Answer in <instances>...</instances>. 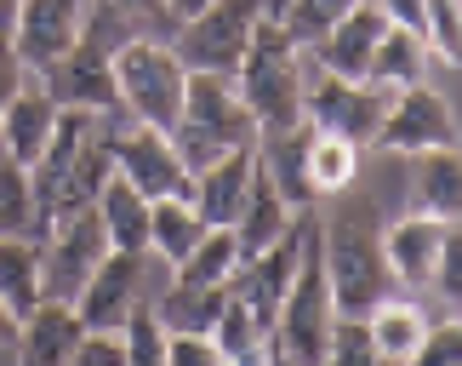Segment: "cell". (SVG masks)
Returning <instances> with one entry per match:
<instances>
[{"label": "cell", "instance_id": "cell-1", "mask_svg": "<svg viewBox=\"0 0 462 366\" xmlns=\"http://www.w3.org/2000/svg\"><path fill=\"white\" fill-rule=\"evenodd\" d=\"M319 264H326L337 315H365L377 298L394 292V275L383 264V223L371 206H348L331 223H319Z\"/></svg>", "mask_w": 462, "mask_h": 366}, {"label": "cell", "instance_id": "cell-2", "mask_svg": "<svg viewBox=\"0 0 462 366\" xmlns=\"http://www.w3.org/2000/svg\"><path fill=\"white\" fill-rule=\"evenodd\" d=\"M303 80H309L303 46H297L274 17H263L252 46H245L240 63H235V92H240L245 109H252L257 132H280V127H297V120H303Z\"/></svg>", "mask_w": 462, "mask_h": 366}, {"label": "cell", "instance_id": "cell-3", "mask_svg": "<svg viewBox=\"0 0 462 366\" xmlns=\"http://www.w3.org/2000/svg\"><path fill=\"white\" fill-rule=\"evenodd\" d=\"M171 144H177V155H183L189 172L211 166L228 149L257 144V120L240 103L235 75H217V69H189L183 115H177V127H171Z\"/></svg>", "mask_w": 462, "mask_h": 366}, {"label": "cell", "instance_id": "cell-4", "mask_svg": "<svg viewBox=\"0 0 462 366\" xmlns=\"http://www.w3.org/2000/svg\"><path fill=\"white\" fill-rule=\"evenodd\" d=\"M183 86H189V69L166 34H137L115 52V98L126 120L171 132L177 115H183Z\"/></svg>", "mask_w": 462, "mask_h": 366}, {"label": "cell", "instance_id": "cell-5", "mask_svg": "<svg viewBox=\"0 0 462 366\" xmlns=\"http://www.w3.org/2000/svg\"><path fill=\"white\" fill-rule=\"evenodd\" d=\"M263 17H269V0H211L206 12H194L189 23L171 29V52L183 58V69H217V75H235L240 52L252 46Z\"/></svg>", "mask_w": 462, "mask_h": 366}, {"label": "cell", "instance_id": "cell-6", "mask_svg": "<svg viewBox=\"0 0 462 366\" xmlns=\"http://www.w3.org/2000/svg\"><path fill=\"white\" fill-rule=\"evenodd\" d=\"M388 98H394V92H383V86H371V80H343V75H326V69L309 63L303 120L314 132L348 137L354 149H371V144H377L383 115H388Z\"/></svg>", "mask_w": 462, "mask_h": 366}, {"label": "cell", "instance_id": "cell-7", "mask_svg": "<svg viewBox=\"0 0 462 366\" xmlns=\"http://www.w3.org/2000/svg\"><path fill=\"white\" fill-rule=\"evenodd\" d=\"M103 258H109V235H103L97 206H75L41 235V298L75 304V292L86 286Z\"/></svg>", "mask_w": 462, "mask_h": 366}, {"label": "cell", "instance_id": "cell-8", "mask_svg": "<svg viewBox=\"0 0 462 366\" xmlns=\"http://www.w3.org/2000/svg\"><path fill=\"white\" fill-rule=\"evenodd\" d=\"M371 149H388V155H429V149H457V115H451V103L439 86L429 80H417V86H405V92L388 98V115H383V127H377V144Z\"/></svg>", "mask_w": 462, "mask_h": 366}, {"label": "cell", "instance_id": "cell-9", "mask_svg": "<svg viewBox=\"0 0 462 366\" xmlns=\"http://www.w3.org/2000/svg\"><path fill=\"white\" fill-rule=\"evenodd\" d=\"M115 172L132 178L143 195H189L194 189V172L183 166L171 132L143 127V120H115Z\"/></svg>", "mask_w": 462, "mask_h": 366}, {"label": "cell", "instance_id": "cell-10", "mask_svg": "<svg viewBox=\"0 0 462 366\" xmlns=\"http://www.w3.org/2000/svg\"><path fill=\"white\" fill-rule=\"evenodd\" d=\"M80 23H86V0H17L6 34L17 46V58H23V69L41 75L46 63H58L75 46Z\"/></svg>", "mask_w": 462, "mask_h": 366}, {"label": "cell", "instance_id": "cell-11", "mask_svg": "<svg viewBox=\"0 0 462 366\" xmlns=\"http://www.w3.org/2000/svg\"><path fill=\"white\" fill-rule=\"evenodd\" d=\"M451 230H457V218H429V212L405 206V218L383 230V264L394 275V286H405V292L434 286V269H439V252H446Z\"/></svg>", "mask_w": 462, "mask_h": 366}, {"label": "cell", "instance_id": "cell-12", "mask_svg": "<svg viewBox=\"0 0 462 366\" xmlns=\"http://www.w3.org/2000/svg\"><path fill=\"white\" fill-rule=\"evenodd\" d=\"M143 264L149 252H115L86 275V286L75 292V315L80 326H120L137 309V298H143Z\"/></svg>", "mask_w": 462, "mask_h": 366}, {"label": "cell", "instance_id": "cell-13", "mask_svg": "<svg viewBox=\"0 0 462 366\" xmlns=\"http://www.w3.org/2000/svg\"><path fill=\"white\" fill-rule=\"evenodd\" d=\"M383 29H388V17L377 0H360L354 12H343L337 23L319 34V41L303 52V58L314 69H326V75H343V80H365V63H371V46L383 41Z\"/></svg>", "mask_w": 462, "mask_h": 366}, {"label": "cell", "instance_id": "cell-14", "mask_svg": "<svg viewBox=\"0 0 462 366\" xmlns=\"http://www.w3.org/2000/svg\"><path fill=\"white\" fill-rule=\"evenodd\" d=\"M58 103H51V92L41 80H23L17 92L6 98V109H0V155L17 166H34L41 161V149H46V137L51 127H58Z\"/></svg>", "mask_w": 462, "mask_h": 366}, {"label": "cell", "instance_id": "cell-15", "mask_svg": "<svg viewBox=\"0 0 462 366\" xmlns=\"http://www.w3.org/2000/svg\"><path fill=\"white\" fill-rule=\"evenodd\" d=\"M309 144H314L309 120L280 127V132H257V166L269 172V183L286 195L291 212H309L314 206V195H309Z\"/></svg>", "mask_w": 462, "mask_h": 366}, {"label": "cell", "instance_id": "cell-16", "mask_svg": "<svg viewBox=\"0 0 462 366\" xmlns=\"http://www.w3.org/2000/svg\"><path fill=\"white\" fill-rule=\"evenodd\" d=\"M80 315H75V304H63V298H41L23 315V326H17V350L12 355H23L29 366H58V361H75L80 350Z\"/></svg>", "mask_w": 462, "mask_h": 366}, {"label": "cell", "instance_id": "cell-17", "mask_svg": "<svg viewBox=\"0 0 462 366\" xmlns=\"http://www.w3.org/2000/svg\"><path fill=\"white\" fill-rule=\"evenodd\" d=\"M252 172H257V144L228 149V155H217L211 166H200V172H194V189H189L194 212H200L206 223H235L240 201H245V183H252Z\"/></svg>", "mask_w": 462, "mask_h": 366}, {"label": "cell", "instance_id": "cell-18", "mask_svg": "<svg viewBox=\"0 0 462 366\" xmlns=\"http://www.w3.org/2000/svg\"><path fill=\"white\" fill-rule=\"evenodd\" d=\"M297 223V212L286 206V195L269 183V172H252V183H245V201H240V212H235V240H240V258H252V252H263V247H274L280 235H286Z\"/></svg>", "mask_w": 462, "mask_h": 366}, {"label": "cell", "instance_id": "cell-19", "mask_svg": "<svg viewBox=\"0 0 462 366\" xmlns=\"http://www.w3.org/2000/svg\"><path fill=\"white\" fill-rule=\"evenodd\" d=\"M429 309H422L417 298H377L365 309V333H371V361H411L422 333H429Z\"/></svg>", "mask_w": 462, "mask_h": 366}, {"label": "cell", "instance_id": "cell-20", "mask_svg": "<svg viewBox=\"0 0 462 366\" xmlns=\"http://www.w3.org/2000/svg\"><path fill=\"white\" fill-rule=\"evenodd\" d=\"M97 218H103V235H109L115 252H149V195L137 189L132 178H115L97 189Z\"/></svg>", "mask_w": 462, "mask_h": 366}, {"label": "cell", "instance_id": "cell-21", "mask_svg": "<svg viewBox=\"0 0 462 366\" xmlns=\"http://www.w3.org/2000/svg\"><path fill=\"white\" fill-rule=\"evenodd\" d=\"M429 46H422V34L411 29H400V23H388L383 29V41L371 46V63H365V80L371 86H383V92H405V86H417V80H429Z\"/></svg>", "mask_w": 462, "mask_h": 366}, {"label": "cell", "instance_id": "cell-22", "mask_svg": "<svg viewBox=\"0 0 462 366\" xmlns=\"http://www.w3.org/2000/svg\"><path fill=\"white\" fill-rule=\"evenodd\" d=\"M457 206H462V161H457V149L411 155V212L457 218Z\"/></svg>", "mask_w": 462, "mask_h": 366}, {"label": "cell", "instance_id": "cell-23", "mask_svg": "<svg viewBox=\"0 0 462 366\" xmlns=\"http://www.w3.org/2000/svg\"><path fill=\"white\" fill-rule=\"evenodd\" d=\"M206 230H211V223L194 212L189 195H154V201H149V258H160L166 269H171Z\"/></svg>", "mask_w": 462, "mask_h": 366}, {"label": "cell", "instance_id": "cell-24", "mask_svg": "<svg viewBox=\"0 0 462 366\" xmlns=\"http://www.w3.org/2000/svg\"><path fill=\"white\" fill-rule=\"evenodd\" d=\"M235 269H240L235 230H228V223H211V230L171 264V281H183V286H223Z\"/></svg>", "mask_w": 462, "mask_h": 366}, {"label": "cell", "instance_id": "cell-25", "mask_svg": "<svg viewBox=\"0 0 462 366\" xmlns=\"http://www.w3.org/2000/svg\"><path fill=\"white\" fill-rule=\"evenodd\" d=\"M0 298L23 321L41 304V240L29 235H0Z\"/></svg>", "mask_w": 462, "mask_h": 366}, {"label": "cell", "instance_id": "cell-26", "mask_svg": "<svg viewBox=\"0 0 462 366\" xmlns=\"http://www.w3.org/2000/svg\"><path fill=\"white\" fill-rule=\"evenodd\" d=\"M360 155L365 149H354L348 137L314 132V144H309V195H314V206L331 201V195H343V189L360 178Z\"/></svg>", "mask_w": 462, "mask_h": 366}, {"label": "cell", "instance_id": "cell-27", "mask_svg": "<svg viewBox=\"0 0 462 366\" xmlns=\"http://www.w3.org/2000/svg\"><path fill=\"white\" fill-rule=\"evenodd\" d=\"M217 309H223V286H183V281H171L154 298V315L166 321V333H211Z\"/></svg>", "mask_w": 462, "mask_h": 366}, {"label": "cell", "instance_id": "cell-28", "mask_svg": "<svg viewBox=\"0 0 462 366\" xmlns=\"http://www.w3.org/2000/svg\"><path fill=\"white\" fill-rule=\"evenodd\" d=\"M263 326L252 321V309H245L240 298H228V286H223V309H217V321H211V343H217V355L223 361H263Z\"/></svg>", "mask_w": 462, "mask_h": 366}, {"label": "cell", "instance_id": "cell-29", "mask_svg": "<svg viewBox=\"0 0 462 366\" xmlns=\"http://www.w3.org/2000/svg\"><path fill=\"white\" fill-rule=\"evenodd\" d=\"M354 6H360V0H274V12H269V17L291 34L297 46L309 52L319 34H326L343 12H354Z\"/></svg>", "mask_w": 462, "mask_h": 366}, {"label": "cell", "instance_id": "cell-30", "mask_svg": "<svg viewBox=\"0 0 462 366\" xmlns=\"http://www.w3.org/2000/svg\"><path fill=\"white\" fill-rule=\"evenodd\" d=\"M0 235H29L34 240V189L29 166H17L0 155Z\"/></svg>", "mask_w": 462, "mask_h": 366}, {"label": "cell", "instance_id": "cell-31", "mask_svg": "<svg viewBox=\"0 0 462 366\" xmlns=\"http://www.w3.org/2000/svg\"><path fill=\"white\" fill-rule=\"evenodd\" d=\"M422 46H429V58L457 69V52H462V6L457 0H422Z\"/></svg>", "mask_w": 462, "mask_h": 366}, {"label": "cell", "instance_id": "cell-32", "mask_svg": "<svg viewBox=\"0 0 462 366\" xmlns=\"http://www.w3.org/2000/svg\"><path fill=\"white\" fill-rule=\"evenodd\" d=\"M120 338H126V361H166V321L154 315L149 298H137V309L120 321Z\"/></svg>", "mask_w": 462, "mask_h": 366}, {"label": "cell", "instance_id": "cell-33", "mask_svg": "<svg viewBox=\"0 0 462 366\" xmlns=\"http://www.w3.org/2000/svg\"><path fill=\"white\" fill-rule=\"evenodd\" d=\"M326 361L331 366H360V361H371L365 315H331V326H326Z\"/></svg>", "mask_w": 462, "mask_h": 366}, {"label": "cell", "instance_id": "cell-34", "mask_svg": "<svg viewBox=\"0 0 462 366\" xmlns=\"http://www.w3.org/2000/svg\"><path fill=\"white\" fill-rule=\"evenodd\" d=\"M166 361L177 366H217V343H211V333H166Z\"/></svg>", "mask_w": 462, "mask_h": 366}, {"label": "cell", "instance_id": "cell-35", "mask_svg": "<svg viewBox=\"0 0 462 366\" xmlns=\"http://www.w3.org/2000/svg\"><path fill=\"white\" fill-rule=\"evenodd\" d=\"M462 350V326L457 321H429V333H422V343H417V366H434V361H451Z\"/></svg>", "mask_w": 462, "mask_h": 366}, {"label": "cell", "instance_id": "cell-36", "mask_svg": "<svg viewBox=\"0 0 462 366\" xmlns=\"http://www.w3.org/2000/svg\"><path fill=\"white\" fill-rule=\"evenodd\" d=\"M434 292H439V298H446V304L457 309V298H462V230H451L446 252H439V269H434Z\"/></svg>", "mask_w": 462, "mask_h": 366}, {"label": "cell", "instance_id": "cell-37", "mask_svg": "<svg viewBox=\"0 0 462 366\" xmlns=\"http://www.w3.org/2000/svg\"><path fill=\"white\" fill-rule=\"evenodd\" d=\"M75 361H126V338H120V326H86Z\"/></svg>", "mask_w": 462, "mask_h": 366}, {"label": "cell", "instance_id": "cell-38", "mask_svg": "<svg viewBox=\"0 0 462 366\" xmlns=\"http://www.w3.org/2000/svg\"><path fill=\"white\" fill-rule=\"evenodd\" d=\"M23 80H29V69H23V58H17V46H12L6 23H0V109H6V98H12Z\"/></svg>", "mask_w": 462, "mask_h": 366}, {"label": "cell", "instance_id": "cell-39", "mask_svg": "<svg viewBox=\"0 0 462 366\" xmlns=\"http://www.w3.org/2000/svg\"><path fill=\"white\" fill-rule=\"evenodd\" d=\"M377 6H383L388 23H400V29L422 34V0H377Z\"/></svg>", "mask_w": 462, "mask_h": 366}, {"label": "cell", "instance_id": "cell-40", "mask_svg": "<svg viewBox=\"0 0 462 366\" xmlns=\"http://www.w3.org/2000/svg\"><path fill=\"white\" fill-rule=\"evenodd\" d=\"M120 6H132V12H143V17H154L160 29L171 34V17H166V0H120Z\"/></svg>", "mask_w": 462, "mask_h": 366}, {"label": "cell", "instance_id": "cell-41", "mask_svg": "<svg viewBox=\"0 0 462 366\" xmlns=\"http://www.w3.org/2000/svg\"><path fill=\"white\" fill-rule=\"evenodd\" d=\"M17 326H23V321H17V315H12V304L0 298V350H17Z\"/></svg>", "mask_w": 462, "mask_h": 366}, {"label": "cell", "instance_id": "cell-42", "mask_svg": "<svg viewBox=\"0 0 462 366\" xmlns=\"http://www.w3.org/2000/svg\"><path fill=\"white\" fill-rule=\"evenodd\" d=\"M206 6H211V0H166V17H171V29H177V23H189V17L206 12Z\"/></svg>", "mask_w": 462, "mask_h": 366}, {"label": "cell", "instance_id": "cell-43", "mask_svg": "<svg viewBox=\"0 0 462 366\" xmlns=\"http://www.w3.org/2000/svg\"><path fill=\"white\" fill-rule=\"evenodd\" d=\"M12 12H17V0H0V23H12Z\"/></svg>", "mask_w": 462, "mask_h": 366}]
</instances>
